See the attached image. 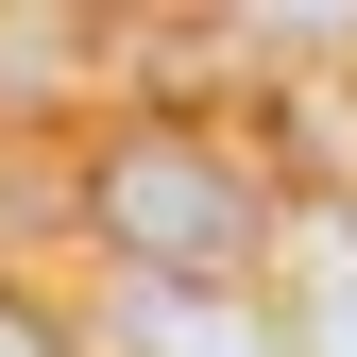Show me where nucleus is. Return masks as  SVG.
Instances as JSON below:
<instances>
[{
	"mask_svg": "<svg viewBox=\"0 0 357 357\" xmlns=\"http://www.w3.org/2000/svg\"><path fill=\"white\" fill-rule=\"evenodd\" d=\"M85 221H102L153 289H204V273L255 255V188H238V153H204V137H119L85 170Z\"/></svg>",
	"mask_w": 357,
	"mask_h": 357,
	"instance_id": "1",
	"label": "nucleus"
}]
</instances>
